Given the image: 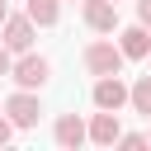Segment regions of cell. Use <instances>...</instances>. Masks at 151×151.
<instances>
[{"label": "cell", "instance_id": "9a60e30c", "mask_svg": "<svg viewBox=\"0 0 151 151\" xmlns=\"http://www.w3.org/2000/svg\"><path fill=\"white\" fill-rule=\"evenodd\" d=\"M9 137H14V123H9V113H0V146H5Z\"/></svg>", "mask_w": 151, "mask_h": 151}, {"label": "cell", "instance_id": "e0dca14e", "mask_svg": "<svg viewBox=\"0 0 151 151\" xmlns=\"http://www.w3.org/2000/svg\"><path fill=\"white\" fill-rule=\"evenodd\" d=\"M146 137H151V132H146Z\"/></svg>", "mask_w": 151, "mask_h": 151}, {"label": "cell", "instance_id": "3957f363", "mask_svg": "<svg viewBox=\"0 0 151 151\" xmlns=\"http://www.w3.org/2000/svg\"><path fill=\"white\" fill-rule=\"evenodd\" d=\"M5 113H9V123H14V127H38L42 104H38V94H33V90H14V94L5 99Z\"/></svg>", "mask_w": 151, "mask_h": 151}, {"label": "cell", "instance_id": "277c9868", "mask_svg": "<svg viewBox=\"0 0 151 151\" xmlns=\"http://www.w3.org/2000/svg\"><path fill=\"white\" fill-rule=\"evenodd\" d=\"M33 33H38V24H33L28 14H9V19L0 24V42H5L9 52H28V47H33Z\"/></svg>", "mask_w": 151, "mask_h": 151}, {"label": "cell", "instance_id": "52a82bcc", "mask_svg": "<svg viewBox=\"0 0 151 151\" xmlns=\"http://www.w3.org/2000/svg\"><path fill=\"white\" fill-rule=\"evenodd\" d=\"M52 137H57V146H85L90 142V123L80 113H61L57 127H52Z\"/></svg>", "mask_w": 151, "mask_h": 151}, {"label": "cell", "instance_id": "6da1fadb", "mask_svg": "<svg viewBox=\"0 0 151 151\" xmlns=\"http://www.w3.org/2000/svg\"><path fill=\"white\" fill-rule=\"evenodd\" d=\"M123 61H127V52H123L113 38H94V42L85 47V71H90V76H118Z\"/></svg>", "mask_w": 151, "mask_h": 151}, {"label": "cell", "instance_id": "30bf717a", "mask_svg": "<svg viewBox=\"0 0 151 151\" xmlns=\"http://www.w3.org/2000/svg\"><path fill=\"white\" fill-rule=\"evenodd\" d=\"M38 28H52L57 24V14H61V0H28V9H24Z\"/></svg>", "mask_w": 151, "mask_h": 151}, {"label": "cell", "instance_id": "9c48e42d", "mask_svg": "<svg viewBox=\"0 0 151 151\" xmlns=\"http://www.w3.org/2000/svg\"><path fill=\"white\" fill-rule=\"evenodd\" d=\"M118 47L137 61V57H151V28L146 24H132V28H123L118 33Z\"/></svg>", "mask_w": 151, "mask_h": 151}, {"label": "cell", "instance_id": "8fae6325", "mask_svg": "<svg viewBox=\"0 0 151 151\" xmlns=\"http://www.w3.org/2000/svg\"><path fill=\"white\" fill-rule=\"evenodd\" d=\"M132 109L151 118V76H137L132 80Z\"/></svg>", "mask_w": 151, "mask_h": 151}, {"label": "cell", "instance_id": "5b68a950", "mask_svg": "<svg viewBox=\"0 0 151 151\" xmlns=\"http://www.w3.org/2000/svg\"><path fill=\"white\" fill-rule=\"evenodd\" d=\"M123 104H132V85H123L118 76H99L94 80V109H123Z\"/></svg>", "mask_w": 151, "mask_h": 151}, {"label": "cell", "instance_id": "7c38bea8", "mask_svg": "<svg viewBox=\"0 0 151 151\" xmlns=\"http://www.w3.org/2000/svg\"><path fill=\"white\" fill-rule=\"evenodd\" d=\"M118 146H127V151H142V146H151V137H146V132H123V137H118Z\"/></svg>", "mask_w": 151, "mask_h": 151}, {"label": "cell", "instance_id": "5bb4252c", "mask_svg": "<svg viewBox=\"0 0 151 151\" xmlns=\"http://www.w3.org/2000/svg\"><path fill=\"white\" fill-rule=\"evenodd\" d=\"M137 24H146V28H151V0H137Z\"/></svg>", "mask_w": 151, "mask_h": 151}, {"label": "cell", "instance_id": "8992f818", "mask_svg": "<svg viewBox=\"0 0 151 151\" xmlns=\"http://www.w3.org/2000/svg\"><path fill=\"white\" fill-rule=\"evenodd\" d=\"M80 14L94 33H113L118 28V5L113 0H80Z\"/></svg>", "mask_w": 151, "mask_h": 151}, {"label": "cell", "instance_id": "ba28073f", "mask_svg": "<svg viewBox=\"0 0 151 151\" xmlns=\"http://www.w3.org/2000/svg\"><path fill=\"white\" fill-rule=\"evenodd\" d=\"M118 137H123L118 113H113V109H99V113L90 118V142H94V146H118Z\"/></svg>", "mask_w": 151, "mask_h": 151}, {"label": "cell", "instance_id": "ac0fdd59", "mask_svg": "<svg viewBox=\"0 0 151 151\" xmlns=\"http://www.w3.org/2000/svg\"><path fill=\"white\" fill-rule=\"evenodd\" d=\"M113 5H118V0H113Z\"/></svg>", "mask_w": 151, "mask_h": 151}, {"label": "cell", "instance_id": "4fadbf2b", "mask_svg": "<svg viewBox=\"0 0 151 151\" xmlns=\"http://www.w3.org/2000/svg\"><path fill=\"white\" fill-rule=\"evenodd\" d=\"M9 71H14V52L0 42V76H9Z\"/></svg>", "mask_w": 151, "mask_h": 151}, {"label": "cell", "instance_id": "2e32d148", "mask_svg": "<svg viewBox=\"0 0 151 151\" xmlns=\"http://www.w3.org/2000/svg\"><path fill=\"white\" fill-rule=\"evenodd\" d=\"M5 19H9V5H5V0H0V24H5Z\"/></svg>", "mask_w": 151, "mask_h": 151}, {"label": "cell", "instance_id": "7a4b0ae2", "mask_svg": "<svg viewBox=\"0 0 151 151\" xmlns=\"http://www.w3.org/2000/svg\"><path fill=\"white\" fill-rule=\"evenodd\" d=\"M47 76H52V61H47V57H33V52H19V61H14V71H9V80H14L19 90H42Z\"/></svg>", "mask_w": 151, "mask_h": 151}]
</instances>
